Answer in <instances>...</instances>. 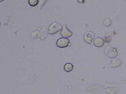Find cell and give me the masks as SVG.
Listing matches in <instances>:
<instances>
[{
  "instance_id": "obj_1",
  "label": "cell",
  "mask_w": 126,
  "mask_h": 94,
  "mask_svg": "<svg viewBox=\"0 0 126 94\" xmlns=\"http://www.w3.org/2000/svg\"><path fill=\"white\" fill-rule=\"evenodd\" d=\"M48 33H46V30L43 28H39L38 30H34L30 34V38L31 39H40L42 40H46L47 38Z\"/></svg>"
},
{
  "instance_id": "obj_2",
  "label": "cell",
  "mask_w": 126,
  "mask_h": 94,
  "mask_svg": "<svg viewBox=\"0 0 126 94\" xmlns=\"http://www.w3.org/2000/svg\"><path fill=\"white\" fill-rule=\"evenodd\" d=\"M62 29V24L57 23V22H53V23L48 27L47 33L49 34H56V33H58L59 31H61Z\"/></svg>"
},
{
  "instance_id": "obj_3",
  "label": "cell",
  "mask_w": 126,
  "mask_h": 94,
  "mask_svg": "<svg viewBox=\"0 0 126 94\" xmlns=\"http://www.w3.org/2000/svg\"><path fill=\"white\" fill-rule=\"evenodd\" d=\"M104 53L106 54V56L108 57L111 59H113V58H116L117 56H118V50L116 48H113L110 46H107L104 50Z\"/></svg>"
},
{
  "instance_id": "obj_4",
  "label": "cell",
  "mask_w": 126,
  "mask_h": 94,
  "mask_svg": "<svg viewBox=\"0 0 126 94\" xmlns=\"http://www.w3.org/2000/svg\"><path fill=\"white\" fill-rule=\"evenodd\" d=\"M70 45V40L66 38H60L56 40V46L59 48H66Z\"/></svg>"
},
{
  "instance_id": "obj_5",
  "label": "cell",
  "mask_w": 126,
  "mask_h": 94,
  "mask_svg": "<svg viewBox=\"0 0 126 94\" xmlns=\"http://www.w3.org/2000/svg\"><path fill=\"white\" fill-rule=\"evenodd\" d=\"M61 34H62V38L68 39L69 37H72L73 34L71 30H68V28L66 26H64V27H62V30H61Z\"/></svg>"
},
{
  "instance_id": "obj_6",
  "label": "cell",
  "mask_w": 126,
  "mask_h": 94,
  "mask_svg": "<svg viewBox=\"0 0 126 94\" xmlns=\"http://www.w3.org/2000/svg\"><path fill=\"white\" fill-rule=\"evenodd\" d=\"M93 37H94V33L92 31H89V32H87V33L84 34L83 40H84V41L86 42L87 44H92Z\"/></svg>"
},
{
  "instance_id": "obj_7",
  "label": "cell",
  "mask_w": 126,
  "mask_h": 94,
  "mask_svg": "<svg viewBox=\"0 0 126 94\" xmlns=\"http://www.w3.org/2000/svg\"><path fill=\"white\" fill-rule=\"evenodd\" d=\"M122 64V61L119 58H113L112 59V61H110V66L112 68H118V67H119L121 66Z\"/></svg>"
},
{
  "instance_id": "obj_8",
  "label": "cell",
  "mask_w": 126,
  "mask_h": 94,
  "mask_svg": "<svg viewBox=\"0 0 126 94\" xmlns=\"http://www.w3.org/2000/svg\"><path fill=\"white\" fill-rule=\"evenodd\" d=\"M104 40L103 38H100V37H97L94 39L93 40V45H94L96 47H102L103 45H104Z\"/></svg>"
},
{
  "instance_id": "obj_9",
  "label": "cell",
  "mask_w": 126,
  "mask_h": 94,
  "mask_svg": "<svg viewBox=\"0 0 126 94\" xmlns=\"http://www.w3.org/2000/svg\"><path fill=\"white\" fill-rule=\"evenodd\" d=\"M119 87H109V88H103V91L109 94H116L119 92Z\"/></svg>"
},
{
  "instance_id": "obj_10",
  "label": "cell",
  "mask_w": 126,
  "mask_h": 94,
  "mask_svg": "<svg viewBox=\"0 0 126 94\" xmlns=\"http://www.w3.org/2000/svg\"><path fill=\"white\" fill-rule=\"evenodd\" d=\"M64 70L66 71V72H70L73 70V65L72 63H66L64 66Z\"/></svg>"
},
{
  "instance_id": "obj_11",
  "label": "cell",
  "mask_w": 126,
  "mask_h": 94,
  "mask_svg": "<svg viewBox=\"0 0 126 94\" xmlns=\"http://www.w3.org/2000/svg\"><path fill=\"white\" fill-rule=\"evenodd\" d=\"M103 24H104V26H106V27H109L112 24V20L109 19H105L103 20Z\"/></svg>"
},
{
  "instance_id": "obj_12",
  "label": "cell",
  "mask_w": 126,
  "mask_h": 94,
  "mask_svg": "<svg viewBox=\"0 0 126 94\" xmlns=\"http://www.w3.org/2000/svg\"><path fill=\"white\" fill-rule=\"evenodd\" d=\"M39 2L40 1H38V0H30V1H29V4L30 6H33V7H34V6L39 4Z\"/></svg>"
},
{
  "instance_id": "obj_13",
  "label": "cell",
  "mask_w": 126,
  "mask_h": 94,
  "mask_svg": "<svg viewBox=\"0 0 126 94\" xmlns=\"http://www.w3.org/2000/svg\"><path fill=\"white\" fill-rule=\"evenodd\" d=\"M111 39H112V38H111V35H109V34H106L103 40H104V41H105V42L109 43V42L111 41Z\"/></svg>"
}]
</instances>
